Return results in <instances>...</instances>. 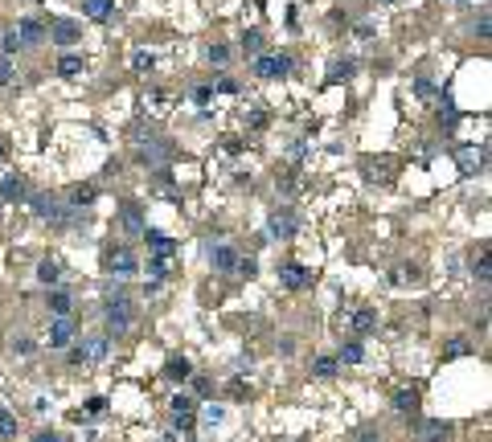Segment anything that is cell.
Masks as SVG:
<instances>
[{"mask_svg":"<svg viewBox=\"0 0 492 442\" xmlns=\"http://www.w3.org/2000/svg\"><path fill=\"white\" fill-rule=\"evenodd\" d=\"M111 348V336H87L78 348H70V364H99Z\"/></svg>","mask_w":492,"mask_h":442,"instance_id":"3","label":"cell"},{"mask_svg":"<svg viewBox=\"0 0 492 442\" xmlns=\"http://www.w3.org/2000/svg\"><path fill=\"white\" fill-rule=\"evenodd\" d=\"M189 381H193V389H197V394H210V389H214V385H210L205 377H189Z\"/></svg>","mask_w":492,"mask_h":442,"instance_id":"49","label":"cell"},{"mask_svg":"<svg viewBox=\"0 0 492 442\" xmlns=\"http://www.w3.org/2000/svg\"><path fill=\"white\" fill-rule=\"evenodd\" d=\"M361 168H365V177L378 180V184H386V180H390V164H386V160H365Z\"/></svg>","mask_w":492,"mask_h":442,"instance_id":"30","label":"cell"},{"mask_svg":"<svg viewBox=\"0 0 492 442\" xmlns=\"http://www.w3.org/2000/svg\"><path fill=\"white\" fill-rule=\"evenodd\" d=\"M279 353H283V356L296 353V336H283V340H279Z\"/></svg>","mask_w":492,"mask_h":442,"instance_id":"48","label":"cell"},{"mask_svg":"<svg viewBox=\"0 0 492 442\" xmlns=\"http://www.w3.org/2000/svg\"><path fill=\"white\" fill-rule=\"evenodd\" d=\"M193 377V364L185 360V356H169L164 360V381H177V385H185Z\"/></svg>","mask_w":492,"mask_h":442,"instance_id":"17","label":"cell"},{"mask_svg":"<svg viewBox=\"0 0 492 442\" xmlns=\"http://www.w3.org/2000/svg\"><path fill=\"white\" fill-rule=\"evenodd\" d=\"M0 49H4V58H8V53H17V49H21V42H17V33H12V29H8V33H4V37H0Z\"/></svg>","mask_w":492,"mask_h":442,"instance_id":"41","label":"cell"},{"mask_svg":"<svg viewBox=\"0 0 492 442\" xmlns=\"http://www.w3.org/2000/svg\"><path fill=\"white\" fill-rule=\"evenodd\" d=\"M94 197H99L94 184H78V188H70V209H87V205H94Z\"/></svg>","mask_w":492,"mask_h":442,"instance_id":"24","label":"cell"},{"mask_svg":"<svg viewBox=\"0 0 492 442\" xmlns=\"http://www.w3.org/2000/svg\"><path fill=\"white\" fill-rule=\"evenodd\" d=\"M455 123H459V111H455V107H448V115H443V127H455Z\"/></svg>","mask_w":492,"mask_h":442,"instance_id":"51","label":"cell"},{"mask_svg":"<svg viewBox=\"0 0 492 442\" xmlns=\"http://www.w3.org/2000/svg\"><path fill=\"white\" fill-rule=\"evenodd\" d=\"M132 66H135V74H148V70L156 66V58H152L148 49H135V53H132Z\"/></svg>","mask_w":492,"mask_h":442,"instance_id":"34","label":"cell"},{"mask_svg":"<svg viewBox=\"0 0 492 442\" xmlns=\"http://www.w3.org/2000/svg\"><path fill=\"white\" fill-rule=\"evenodd\" d=\"M472 274H476V283H489V250H480V258L472 263Z\"/></svg>","mask_w":492,"mask_h":442,"instance_id":"37","label":"cell"},{"mask_svg":"<svg viewBox=\"0 0 492 442\" xmlns=\"http://www.w3.org/2000/svg\"><path fill=\"white\" fill-rule=\"evenodd\" d=\"M4 156H8V139H0V160H4Z\"/></svg>","mask_w":492,"mask_h":442,"instance_id":"53","label":"cell"},{"mask_svg":"<svg viewBox=\"0 0 492 442\" xmlns=\"http://www.w3.org/2000/svg\"><path fill=\"white\" fill-rule=\"evenodd\" d=\"M210 62H214V66H226V62H230V49H226V45H210Z\"/></svg>","mask_w":492,"mask_h":442,"instance_id":"42","label":"cell"},{"mask_svg":"<svg viewBox=\"0 0 492 442\" xmlns=\"http://www.w3.org/2000/svg\"><path fill=\"white\" fill-rule=\"evenodd\" d=\"M365 360V348H361V340H349V344H341V356H337V364H361Z\"/></svg>","mask_w":492,"mask_h":442,"instance_id":"27","label":"cell"},{"mask_svg":"<svg viewBox=\"0 0 492 442\" xmlns=\"http://www.w3.org/2000/svg\"><path fill=\"white\" fill-rule=\"evenodd\" d=\"M107 266H111L115 279H132L135 270H139V263H135V254L128 250V246H115V250L107 254Z\"/></svg>","mask_w":492,"mask_h":442,"instance_id":"9","label":"cell"},{"mask_svg":"<svg viewBox=\"0 0 492 442\" xmlns=\"http://www.w3.org/2000/svg\"><path fill=\"white\" fill-rule=\"evenodd\" d=\"M210 263H214V270L230 274V270H234V263H238V254H234L230 246H214V250H210Z\"/></svg>","mask_w":492,"mask_h":442,"instance_id":"22","label":"cell"},{"mask_svg":"<svg viewBox=\"0 0 492 442\" xmlns=\"http://www.w3.org/2000/svg\"><path fill=\"white\" fill-rule=\"evenodd\" d=\"M37 283H42V287H49V291L62 283V270H58V263H53V258H42V263H37Z\"/></svg>","mask_w":492,"mask_h":442,"instance_id":"23","label":"cell"},{"mask_svg":"<svg viewBox=\"0 0 492 442\" xmlns=\"http://www.w3.org/2000/svg\"><path fill=\"white\" fill-rule=\"evenodd\" d=\"M103 315H107V332H111V336H115V340H119V336H128V332H132L135 308H132V299H128V295H124V287H119V291H115V295H111V299H107V311H103Z\"/></svg>","mask_w":492,"mask_h":442,"instance_id":"1","label":"cell"},{"mask_svg":"<svg viewBox=\"0 0 492 442\" xmlns=\"http://www.w3.org/2000/svg\"><path fill=\"white\" fill-rule=\"evenodd\" d=\"M0 201H25V177H17V173L0 177Z\"/></svg>","mask_w":492,"mask_h":442,"instance_id":"18","label":"cell"},{"mask_svg":"<svg viewBox=\"0 0 492 442\" xmlns=\"http://www.w3.org/2000/svg\"><path fill=\"white\" fill-rule=\"evenodd\" d=\"M70 340H74V315L53 319L49 324V348H70Z\"/></svg>","mask_w":492,"mask_h":442,"instance_id":"14","label":"cell"},{"mask_svg":"<svg viewBox=\"0 0 492 442\" xmlns=\"http://www.w3.org/2000/svg\"><path fill=\"white\" fill-rule=\"evenodd\" d=\"M218 90H222V94H238V82H234V78H222V82H218Z\"/></svg>","mask_w":492,"mask_h":442,"instance_id":"50","label":"cell"},{"mask_svg":"<svg viewBox=\"0 0 492 442\" xmlns=\"http://www.w3.org/2000/svg\"><path fill=\"white\" fill-rule=\"evenodd\" d=\"M17 42H21V49H29V45H42L45 42V25L42 21H33V17H25V21H17Z\"/></svg>","mask_w":492,"mask_h":442,"instance_id":"12","label":"cell"},{"mask_svg":"<svg viewBox=\"0 0 492 442\" xmlns=\"http://www.w3.org/2000/svg\"><path fill=\"white\" fill-rule=\"evenodd\" d=\"M8 82H17V66H12V58H0V87H8Z\"/></svg>","mask_w":492,"mask_h":442,"instance_id":"39","label":"cell"},{"mask_svg":"<svg viewBox=\"0 0 492 442\" xmlns=\"http://www.w3.org/2000/svg\"><path fill=\"white\" fill-rule=\"evenodd\" d=\"M8 348H12V353H17V356H29V353H33V348H37V344H33L29 336H12V344H8Z\"/></svg>","mask_w":492,"mask_h":442,"instance_id":"40","label":"cell"},{"mask_svg":"<svg viewBox=\"0 0 492 442\" xmlns=\"http://www.w3.org/2000/svg\"><path fill=\"white\" fill-rule=\"evenodd\" d=\"M255 74L259 78H283V74H291V58L287 53H259L255 58Z\"/></svg>","mask_w":492,"mask_h":442,"instance_id":"5","label":"cell"},{"mask_svg":"<svg viewBox=\"0 0 492 442\" xmlns=\"http://www.w3.org/2000/svg\"><path fill=\"white\" fill-rule=\"evenodd\" d=\"M267 238L291 242V238H296V213H291V209H275L271 221H267Z\"/></svg>","mask_w":492,"mask_h":442,"instance_id":"8","label":"cell"},{"mask_svg":"<svg viewBox=\"0 0 492 442\" xmlns=\"http://www.w3.org/2000/svg\"><path fill=\"white\" fill-rule=\"evenodd\" d=\"M169 409H173V422H177L180 430H193V422H197V401L189 398V394H177V398L169 401Z\"/></svg>","mask_w":492,"mask_h":442,"instance_id":"10","label":"cell"},{"mask_svg":"<svg viewBox=\"0 0 492 442\" xmlns=\"http://www.w3.org/2000/svg\"><path fill=\"white\" fill-rule=\"evenodd\" d=\"M173 266H177V258H164V254H152V263H148V274H152L156 283H164V279L173 274Z\"/></svg>","mask_w":492,"mask_h":442,"instance_id":"26","label":"cell"},{"mask_svg":"<svg viewBox=\"0 0 492 442\" xmlns=\"http://www.w3.org/2000/svg\"><path fill=\"white\" fill-rule=\"evenodd\" d=\"M418 434H423L427 442H443V439H451V434H455V426H451L448 418H427Z\"/></svg>","mask_w":492,"mask_h":442,"instance_id":"16","label":"cell"},{"mask_svg":"<svg viewBox=\"0 0 492 442\" xmlns=\"http://www.w3.org/2000/svg\"><path fill=\"white\" fill-rule=\"evenodd\" d=\"M119 225H124V233H144V229H148V221H144V209H139V205H124V213H119Z\"/></svg>","mask_w":492,"mask_h":442,"instance_id":"19","label":"cell"},{"mask_svg":"<svg viewBox=\"0 0 492 442\" xmlns=\"http://www.w3.org/2000/svg\"><path fill=\"white\" fill-rule=\"evenodd\" d=\"M361 442H382V439H378L373 430H365V434H361Z\"/></svg>","mask_w":492,"mask_h":442,"instance_id":"52","label":"cell"},{"mask_svg":"<svg viewBox=\"0 0 492 442\" xmlns=\"http://www.w3.org/2000/svg\"><path fill=\"white\" fill-rule=\"evenodd\" d=\"M337 369H341V364H337V356H316V360H312V373H316V377H324V381H328V377H337Z\"/></svg>","mask_w":492,"mask_h":442,"instance_id":"32","label":"cell"},{"mask_svg":"<svg viewBox=\"0 0 492 442\" xmlns=\"http://www.w3.org/2000/svg\"><path fill=\"white\" fill-rule=\"evenodd\" d=\"M78 37H83V29H78L74 21H66V17L49 25V42L53 45H78Z\"/></svg>","mask_w":492,"mask_h":442,"instance_id":"15","label":"cell"},{"mask_svg":"<svg viewBox=\"0 0 492 442\" xmlns=\"http://www.w3.org/2000/svg\"><path fill=\"white\" fill-rule=\"evenodd\" d=\"M394 409H398V414H414V409H418V394H414V389H398V394H394Z\"/></svg>","mask_w":492,"mask_h":442,"instance_id":"31","label":"cell"},{"mask_svg":"<svg viewBox=\"0 0 492 442\" xmlns=\"http://www.w3.org/2000/svg\"><path fill=\"white\" fill-rule=\"evenodd\" d=\"M489 29H492L489 12H480V17H476V33H480V37H489Z\"/></svg>","mask_w":492,"mask_h":442,"instance_id":"47","label":"cell"},{"mask_svg":"<svg viewBox=\"0 0 492 442\" xmlns=\"http://www.w3.org/2000/svg\"><path fill=\"white\" fill-rule=\"evenodd\" d=\"M201 422H205V426H222V422H226V409H222V405H214V401H210V405L201 409Z\"/></svg>","mask_w":492,"mask_h":442,"instance_id":"35","label":"cell"},{"mask_svg":"<svg viewBox=\"0 0 492 442\" xmlns=\"http://www.w3.org/2000/svg\"><path fill=\"white\" fill-rule=\"evenodd\" d=\"M83 12L90 21H111L115 17V0H83Z\"/></svg>","mask_w":492,"mask_h":442,"instance_id":"21","label":"cell"},{"mask_svg":"<svg viewBox=\"0 0 492 442\" xmlns=\"http://www.w3.org/2000/svg\"><path fill=\"white\" fill-rule=\"evenodd\" d=\"M103 409H107V398H90L87 401V414H90V418H99Z\"/></svg>","mask_w":492,"mask_h":442,"instance_id":"45","label":"cell"},{"mask_svg":"<svg viewBox=\"0 0 492 442\" xmlns=\"http://www.w3.org/2000/svg\"><path fill=\"white\" fill-rule=\"evenodd\" d=\"M29 205H33V213L42 221H49V225H74V221H78V209H66L53 193H33Z\"/></svg>","mask_w":492,"mask_h":442,"instance_id":"2","label":"cell"},{"mask_svg":"<svg viewBox=\"0 0 492 442\" xmlns=\"http://www.w3.org/2000/svg\"><path fill=\"white\" fill-rule=\"evenodd\" d=\"M17 439V414L0 405V442H12Z\"/></svg>","mask_w":492,"mask_h":442,"instance_id":"29","label":"cell"},{"mask_svg":"<svg viewBox=\"0 0 492 442\" xmlns=\"http://www.w3.org/2000/svg\"><path fill=\"white\" fill-rule=\"evenodd\" d=\"M468 353H472V344H468L464 336H455V340L448 344V353H443V360H455V356H468Z\"/></svg>","mask_w":492,"mask_h":442,"instance_id":"36","label":"cell"},{"mask_svg":"<svg viewBox=\"0 0 492 442\" xmlns=\"http://www.w3.org/2000/svg\"><path fill=\"white\" fill-rule=\"evenodd\" d=\"M139 238L148 242V250H152V254H164V258H177V242H173V238H169L164 229H152V225H148V229H144Z\"/></svg>","mask_w":492,"mask_h":442,"instance_id":"11","label":"cell"},{"mask_svg":"<svg viewBox=\"0 0 492 442\" xmlns=\"http://www.w3.org/2000/svg\"><path fill=\"white\" fill-rule=\"evenodd\" d=\"M455 164H459L464 177H476V173L484 168V148H480V143H459V148H455Z\"/></svg>","mask_w":492,"mask_h":442,"instance_id":"6","label":"cell"},{"mask_svg":"<svg viewBox=\"0 0 492 442\" xmlns=\"http://www.w3.org/2000/svg\"><path fill=\"white\" fill-rule=\"evenodd\" d=\"M214 98V87H193V103H210Z\"/></svg>","mask_w":492,"mask_h":442,"instance_id":"46","label":"cell"},{"mask_svg":"<svg viewBox=\"0 0 492 442\" xmlns=\"http://www.w3.org/2000/svg\"><path fill=\"white\" fill-rule=\"evenodd\" d=\"M414 279H418V270H414V266H398V270L390 274V283H394V287H402V283H414Z\"/></svg>","mask_w":492,"mask_h":442,"instance_id":"38","label":"cell"},{"mask_svg":"<svg viewBox=\"0 0 492 442\" xmlns=\"http://www.w3.org/2000/svg\"><path fill=\"white\" fill-rule=\"evenodd\" d=\"M353 70H357L353 62H332L328 66V82H345V78H353Z\"/></svg>","mask_w":492,"mask_h":442,"instance_id":"33","label":"cell"},{"mask_svg":"<svg viewBox=\"0 0 492 442\" xmlns=\"http://www.w3.org/2000/svg\"><path fill=\"white\" fill-rule=\"evenodd\" d=\"M279 283H283L287 291H308V287L316 283V274H312V266H304V263H283Z\"/></svg>","mask_w":492,"mask_h":442,"instance_id":"4","label":"cell"},{"mask_svg":"<svg viewBox=\"0 0 492 442\" xmlns=\"http://www.w3.org/2000/svg\"><path fill=\"white\" fill-rule=\"evenodd\" d=\"M29 442H66V439H62L58 430H37V434H33Z\"/></svg>","mask_w":492,"mask_h":442,"instance_id":"44","label":"cell"},{"mask_svg":"<svg viewBox=\"0 0 492 442\" xmlns=\"http://www.w3.org/2000/svg\"><path fill=\"white\" fill-rule=\"evenodd\" d=\"M263 45H267V37H263V29H246V37H242V53L255 62L259 53H263Z\"/></svg>","mask_w":492,"mask_h":442,"instance_id":"25","label":"cell"},{"mask_svg":"<svg viewBox=\"0 0 492 442\" xmlns=\"http://www.w3.org/2000/svg\"><path fill=\"white\" fill-rule=\"evenodd\" d=\"M169 156H173V148H169L164 139H144V143H139V160L152 164V168H160Z\"/></svg>","mask_w":492,"mask_h":442,"instance_id":"13","label":"cell"},{"mask_svg":"<svg viewBox=\"0 0 492 442\" xmlns=\"http://www.w3.org/2000/svg\"><path fill=\"white\" fill-rule=\"evenodd\" d=\"M58 74H62V78L83 74V58H78V53H62V58H58Z\"/></svg>","mask_w":492,"mask_h":442,"instance_id":"28","label":"cell"},{"mask_svg":"<svg viewBox=\"0 0 492 442\" xmlns=\"http://www.w3.org/2000/svg\"><path fill=\"white\" fill-rule=\"evenodd\" d=\"M234 270H238V274H246V279H251V274H255V270H259V263H255V258H238V263H234Z\"/></svg>","mask_w":492,"mask_h":442,"instance_id":"43","label":"cell"},{"mask_svg":"<svg viewBox=\"0 0 492 442\" xmlns=\"http://www.w3.org/2000/svg\"><path fill=\"white\" fill-rule=\"evenodd\" d=\"M49 311H53V319H66V315L74 311V299H70V291L53 287V291H49Z\"/></svg>","mask_w":492,"mask_h":442,"instance_id":"20","label":"cell"},{"mask_svg":"<svg viewBox=\"0 0 492 442\" xmlns=\"http://www.w3.org/2000/svg\"><path fill=\"white\" fill-rule=\"evenodd\" d=\"M341 328L345 332H353V336H369L373 328H378V311L373 308H361L353 315H341Z\"/></svg>","mask_w":492,"mask_h":442,"instance_id":"7","label":"cell"}]
</instances>
